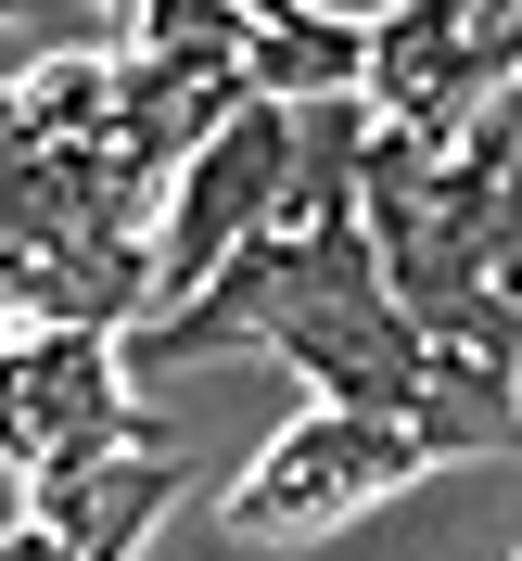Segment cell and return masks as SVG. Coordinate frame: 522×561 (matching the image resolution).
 <instances>
[{"label": "cell", "instance_id": "1", "mask_svg": "<svg viewBox=\"0 0 522 561\" xmlns=\"http://www.w3.org/2000/svg\"><path fill=\"white\" fill-rule=\"evenodd\" d=\"M420 485V447L395 434V421L370 409H306L280 421L268 447L243 459V485L217 497V536H243V549H293V536H332L357 524V511H383V497Z\"/></svg>", "mask_w": 522, "mask_h": 561}, {"label": "cell", "instance_id": "2", "mask_svg": "<svg viewBox=\"0 0 522 561\" xmlns=\"http://www.w3.org/2000/svg\"><path fill=\"white\" fill-rule=\"evenodd\" d=\"M166 421L128 396V332H0V459L13 472H77V459H115V447H153Z\"/></svg>", "mask_w": 522, "mask_h": 561}, {"label": "cell", "instance_id": "3", "mask_svg": "<svg viewBox=\"0 0 522 561\" xmlns=\"http://www.w3.org/2000/svg\"><path fill=\"white\" fill-rule=\"evenodd\" d=\"M178 485H192V459L153 434V447H115V459H77V472H38V485H26V524L51 536V549H77V561H128L140 536L178 511Z\"/></svg>", "mask_w": 522, "mask_h": 561}, {"label": "cell", "instance_id": "4", "mask_svg": "<svg viewBox=\"0 0 522 561\" xmlns=\"http://www.w3.org/2000/svg\"><path fill=\"white\" fill-rule=\"evenodd\" d=\"M230 77H243V103H280V115H293V103H345V90H357V13H318V0H306V13L255 26Z\"/></svg>", "mask_w": 522, "mask_h": 561}, {"label": "cell", "instance_id": "5", "mask_svg": "<svg viewBox=\"0 0 522 561\" xmlns=\"http://www.w3.org/2000/svg\"><path fill=\"white\" fill-rule=\"evenodd\" d=\"M459 167H472V205H485V280L522 307V77L459 128Z\"/></svg>", "mask_w": 522, "mask_h": 561}, {"label": "cell", "instance_id": "6", "mask_svg": "<svg viewBox=\"0 0 522 561\" xmlns=\"http://www.w3.org/2000/svg\"><path fill=\"white\" fill-rule=\"evenodd\" d=\"M0 561H77V549H51L38 524H13V536H0Z\"/></svg>", "mask_w": 522, "mask_h": 561}, {"label": "cell", "instance_id": "7", "mask_svg": "<svg viewBox=\"0 0 522 561\" xmlns=\"http://www.w3.org/2000/svg\"><path fill=\"white\" fill-rule=\"evenodd\" d=\"M0 13H51V0H0Z\"/></svg>", "mask_w": 522, "mask_h": 561}, {"label": "cell", "instance_id": "8", "mask_svg": "<svg viewBox=\"0 0 522 561\" xmlns=\"http://www.w3.org/2000/svg\"><path fill=\"white\" fill-rule=\"evenodd\" d=\"M510 421H522V370H510Z\"/></svg>", "mask_w": 522, "mask_h": 561}, {"label": "cell", "instance_id": "9", "mask_svg": "<svg viewBox=\"0 0 522 561\" xmlns=\"http://www.w3.org/2000/svg\"><path fill=\"white\" fill-rule=\"evenodd\" d=\"M103 13H128V0H103Z\"/></svg>", "mask_w": 522, "mask_h": 561}]
</instances>
